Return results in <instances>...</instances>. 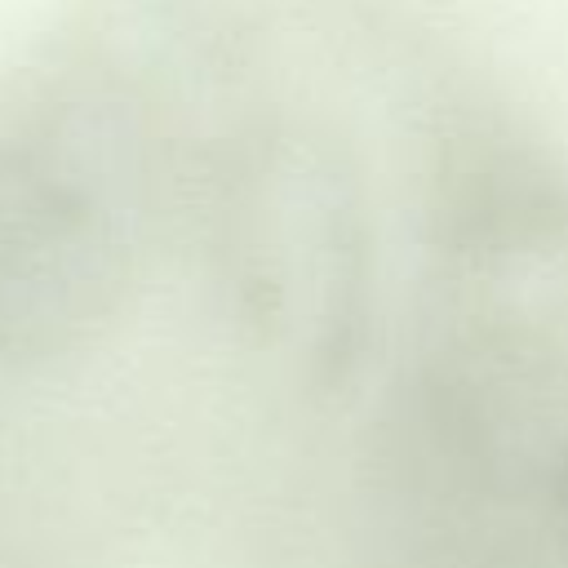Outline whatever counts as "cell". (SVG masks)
<instances>
[{"instance_id": "obj_1", "label": "cell", "mask_w": 568, "mask_h": 568, "mask_svg": "<svg viewBox=\"0 0 568 568\" xmlns=\"http://www.w3.org/2000/svg\"><path fill=\"white\" fill-rule=\"evenodd\" d=\"M71 568H479L422 546L337 528H209L164 532L89 555Z\"/></svg>"}]
</instances>
